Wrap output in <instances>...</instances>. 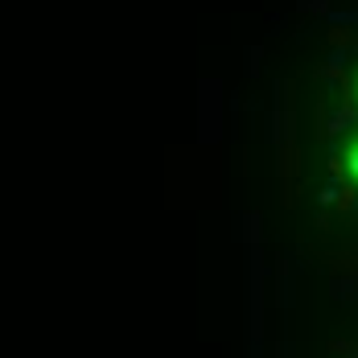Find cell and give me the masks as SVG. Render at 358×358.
Masks as SVG:
<instances>
[{"label": "cell", "instance_id": "cell-1", "mask_svg": "<svg viewBox=\"0 0 358 358\" xmlns=\"http://www.w3.org/2000/svg\"><path fill=\"white\" fill-rule=\"evenodd\" d=\"M296 178H301V148H296V128H292V108L285 111V128H280V185H285V202H296Z\"/></svg>", "mask_w": 358, "mask_h": 358}]
</instances>
